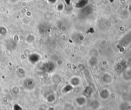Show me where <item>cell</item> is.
Segmentation results:
<instances>
[{
  "instance_id": "6da1fadb",
  "label": "cell",
  "mask_w": 131,
  "mask_h": 110,
  "mask_svg": "<svg viewBox=\"0 0 131 110\" xmlns=\"http://www.w3.org/2000/svg\"><path fill=\"white\" fill-rule=\"evenodd\" d=\"M93 12V8L91 6L86 5V7H83V9H81L80 12H79V16L82 18H85L88 16H90Z\"/></svg>"
},
{
  "instance_id": "7a4b0ae2",
  "label": "cell",
  "mask_w": 131,
  "mask_h": 110,
  "mask_svg": "<svg viewBox=\"0 0 131 110\" xmlns=\"http://www.w3.org/2000/svg\"><path fill=\"white\" fill-rule=\"evenodd\" d=\"M55 69V64L52 62H46L42 64L41 70L46 73H51Z\"/></svg>"
},
{
  "instance_id": "3957f363",
  "label": "cell",
  "mask_w": 131,
  "mask_h": 110,
  "mask_svg": "<svg viewBox=\"0 0 131 110\" xmlns=\"http://www.w3.org/2000/svg\"><path fill=\"white\" fill-rule=\"evenodd\" d=\"M38 31L41 34H47L51 31V27L49 24L46 23H40L38 25Z\"/></svg>"
},
{
  "instance_id": "277c9868",
  "label": "cell",
  "mask_w": 131,
  "mask_h": 110,
  "mask_svg": "<svg viewBox=\"0 0 131 110\" xmlns=\"http://www.w3.org/2000/svg\"><path fill=\"white\" fill-rule=\"evenodd\" d=\"M40 59V57L37 53H32L29 56V61L32 64H35V63H38Z\"/></svg>"
},
{
  "instance_id": "5b68a950",
  "label": "cell",
  "mask_w": 131,
  "mask_h": 110,
  "mask_svg": "<svg viewBox=\"0 0 131 110\" xmlns=\"http://www.w3.org/2000/svg\"><path fill=\"white\" fill-rule=\"evenodd\" d=\"M34 85H35V83H34L33 80L31 79H27L24 82V87L28 90L33 88L34 87Z\"/></svg>"
},
{
  "instance_id": "8992f818",
  "label": "cell",
  "mask_w": 131,
  "mask_h": 110,
  "mask_svg": "<svg viewBox=\"0 0 131 110\" xmlns=\"http://www.w3.org/2000/svg\"><path fill=\"white\" fill-rule=\"evenodd\" d=\"M88 4V0H79L76 4V7L78 9H83Z\"/></svg>"
},
{
  "instance_id": "52a82bcc",
  "label": "cell",
  "mask_w": 131,
  "mask_h": 110,
  "mask_svg": "<svg viewBox=\"0 0 131 110\" xmlns=\"http://www.w3.org/2000/svg\"><path fill=\"white\" fill-rule=\"evenodd\" d=\"M57 0H47L48 2H49V3H56V2Z\"/></svg>"
}]
</instances>
